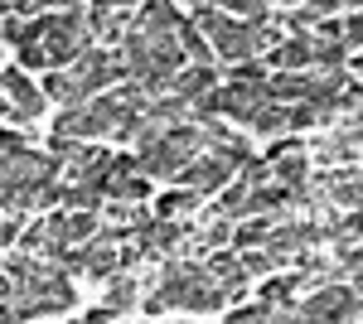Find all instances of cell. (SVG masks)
<instances>
[{
    "label": "cell",
    "instance_id": "6da1fadb",
    "mask_svg": "<svg viewBox=\"0 0 363 324\" xmlns=\"http://www.w3.org/2000/svg\"><path fill=\"white\" fill-rule=\"evenodd\" d=\"M0 267L15 281V296H10L15 320H58V315H68L78 305V291H73L68 271L58 262H49V257H39V252L15 247Z\"/></svg>",
    "mask_w": 363,
    "mask_h": 324
},
{
    "label": "cell",
    "instance_id": "7a4b0ae2",
    "mask_svg": "<svg viewBox=\"0 0 363 324\" xmlns=\"http://www.w3.org/2000/svg\"><path fill=\"white\" fill-rule=\"evenodd\" d=\"M20 44H34L49 68H68L92 49V20H87L83 5L73 10H49V15H25V34ZM15 44V49H20Z\"/></svg>",
    "mask_w": 363,
    "mask_h": 324
},
{
    "label": "cell",
    "instance_id": "3957f363",
    "mask_svg": "<svg viewBox=\"0 0 363 324\" xmlns=\"http://www.w3.org/2000/svg\"><path fill=\"white\" fill-rule=\"evenodd\" d=\"M203 145H208L203 121H179V126H169L155 145L136 150V169H140V174H150V179H169V184H174V174L194 160Z\"/></svg>",
    "mask_w": 363,
    "mask_h": 324
},
{
    "label": "cell",
    "instance_id": "277c9868",
    "mask_svg": "<svg viewBox=\"0 0 363 324\" xmlns=\"http://www.w3.org/2000/svg\"><path fill=\"white\" fill-rule=\"evenodd\" d=\"M179 25H184V20H179L174 0H145L126 29H131L155 58H165L169 68H184L189 58H184V49H179Z\"/></svg>",
    "mask_w": 363,
    "mask_h": 324
},
{
    "label": "cell",
    "instance_id": "5b68a950",
    "mask_svg": "<svg viewBox=\"0 0 363 324\" xmlns=\"http://www.w3.org/2000/svg\"><path fill=\"white\" fill-rule=\"evenodd\" d=\"M359 315H363V296L354 286H339V281H320L296 305V320L310 324H339V320H359Z\"/></svg>",
    "mask_w": 363,
    "mask_h": 324
},
{
    "label": "cell",
    "instance_id": "8992f818",
    "mask_svg": "<svg viewBox=\"0 0 363 324\" xmlns=\"http://www.w3.org/2000/svg\"><path fill=\"white\" fill-rule=\"evenodd\" d=\"M184 242H189V223H179V218L150 213L136 228V247L145 252V262H169V257L184 252Z\"/></svg>",
    "mask_w": 363,
    "mask_h": 324
},
{
    "label": "cell",
    "instance_id": "52a82bcc",
    "mask_svg": "<svg viewBox=\"0 0 363 324\" xmlns=\"http://www.w3.org/2000/svg\"><path fill=\"white\" fill-rule=\"evenodd\" d=\"M233 179H238V160L223 155V150H199L194 160L174 174V184H189L199 194H213V189H223V184H233Z\"/></svg>",
    "mask_w": 363,
    "mask_h": 324
},
{
    "label": "cell",
    "instance_id": "ba28073f",
    "mask_svg": "<svg viewBox=\"0 0 363 324\" xmlns=\"http://www.w3.org/2000/svg\"><path fill=\"white\" fill-rule=\"evenodd\" d=\"M184 271H189V281H184V305H179L184 315H218L228 300H233L223 286L208 276V267H203V262L184 257Z\"/></svg>",
    "mask_w": 363,
    "mask_h": 324
},
{
    "label": "cell",
    "instance_id": "9c48e42d",
    "mask_svg": "<svg viewBox=\"0 0 363 324\" xmlns=\"http://www.w3.org/2000/svg\"><path fill=\"white\" fill-rule=\"evenodd\" d=\"M107 164H112V150H102L92 140H73V150L58 160V179L63 184H102Z\"/></svg>",
    "mask_w": 363,
    "mask_h": 324
},
{
    "label": "cell",
    "instance_id": "30bf717a",
    "mask_svg": "<svg viewBox=\"0 0 363 324\" xmlns=\"http://www.w3.org/2000/svg\"><path fill=\"white\" fill-rule=\"evenodd\" d=\"M0 92H5L10 116H15L20 126H34V121L44 116V87H34L20 68H5V73H0Z\"/></svg>",
    "mask_w": 363,
    "mask_h": 324
},
{
    "label": "cell",
    "instance_id": "8fae6325",
    "mask_svg": "<svg viewBox=\"0 0 363 324\" xmlns=\"http://www.w3.org/2000/svg\"><path fill=\"white\" fill-rule=\"evenodd\" d=\"M145 179H150V174H140L131 155H112L107 174H102V194H107V199H126V203H140V199L150 194V184H145Z\"/></svg>",
    "mask_w": 363,
    "mask_h": 324
},
{
    "label": "cell",
    "instance_id": "7c38bea8",
    "mask_svg": "<svg viewBox=\"0 0 363 324\" xmlns=\"http://www.w3.org/2000/svg\"><path fill=\"white\" fill-rule=\"evenodd\" d=\"M44 97L58 102V107H78V102H92V87H87L83 73L68 63V68H49V73H44Z\"/></svg>",
    "mask_w": 363,
    "mask_h": 324
},
{
    "label": "cell",
    "instance_id": "4fadbf2b",
    "mask_svg": "<svg viewBox=\"0 0 363 324\" xmlns=\"http://www.w3.org/2000/svg\"><path fill=\"white\" fill-rule=\"evenodd\" d=\"M213 87H218V73H213L208 63H184V68H174V78H169V92H174V97H184L189 107L203 102Z\"/></svg>",
    "mask_w": 363,
    "mask_h": 324
},
{
    "label": "cell",
    "instance_id": "5bb4252c",
    "mask_svg": "<svg viewBox=\"0 0 363 324\" xmlns=\"http://www.w3.org/2000/svg\"><path fill=\"white\" fill-rule=\"evenodd\" d=\"M203 267H208V276H213V281H218V286H223L228 296H238V291H247V267H242V257H233V252H223V247H218V252H208V262H203Z\"/></svg>",
    "mask_w": 363,
    "mask_h": 324
},
{
    "label": "cell",
    "instance_id": "9a60e30c",
    "mask_svg": "<svg viewBox=\"0 0 363 324\" xmlns=\"http://www.w3.org/2000/svg\"><path fill=\"white\" fill-rule=\"evenodd\" d=\"M272 63L281 73H296V68H315V49H310V34H286L277 49H272Z\"/></svg>",
    "mask_w": 363,
    "mask_h": 324
},
{
    "label": "cell",
    "instance_id": "2e32d148",
    "mask_svg": "<svg viewBox=\"0 0 363 324\" xmlns=\"http://www.w3.org/2000/svg\"><path fill=\"white\" fill-rule=\"evenodd\" d=\"M199 199H203L199 189L174 184V189H165L160 199H155V213H160V218H189V213H199Z\"/></svg>",
    "mask_w": 363,
    "mask_h": 324
},
{
    "label": "cell",
    "instance_id": "e0dca14e",
    "mask_svg": "<svg viewBox=\"0 0 363 324\" xmlns=\"http://www.w3.org/2000/svg\"><path fill=\"white\" fill-rule=\"evenodd\" d=\"M286 126H291V102H281V97H272V102H262V111L252 116V131L257 135H286Z\"/></svg>",
    "mask_w": 363,
    "mask_h": 324
},
{
    "label": "cell",
    "instance_id": "ac0fdd59",
    "mask_svg": "<svg viewBox=\"0 0 363 324\" xmlns=\"http://www.w3.org/2000/svg\"><path fill=\"white\" fill-rule=\"evenodd\" d=\"M213 213H223V218H247L252 213V189L238 179V184H223V194H218V203H213Z\"/></svg>",
    "mask_w": 363,
    "mask_h": 324
},
{
    "label": "cell",
    "instance_id": "d6986e66",
    "mask_svg": "<svg viewBox=\"0 0 363 324\" xmlns=\"http://www.w3.org/2000/svg\"><path fill=\"white\" fill-rule=\"evenodd\" d=\"M140 286H136V271H116V276H107V305H116L121 315L136 305Z\"/></svg>",
    "mask_w": 363,
    "mask_h": 324
},
{
    "label": "cell",
    "instance_id": "ffe728a7",
    "mask_svg": "<svg viewBox=\"0 0 363 324\" xmlns=\"http://www.w3.org/2000/svg\"><path fill=\"white\" fill-rule=\"evenodd\" d=\"M179 49H184L189 63H208V58H213V44H208V34H203L194 20H184V25H179Z\"/></svg>",
    "mask_w": 363,
    "mask_h": 324
},
{
    "label": "cell",
    "instance_id": "44dd1931",
    "mask_svg": "<svg viewBox=\"0 0 363 324\" xmlns=\"http://www.w3.org/2000/svg\"><path fill=\"white\" fill-rule=\"evenodd\" d=\"M218 10L238 15V20H247V25H262V20H272V15H277V5H272V0H218Z\"/></svg>",
    "mask_w": 363,
    "mask_h": 324
},
{
    "label": "cell",
    "instance_id": "7402d4cb",
    "mask_svg": "<svg viewBox=\"0 0 363 324\" xmlns=\"http://www.w3.org/2000/svg\"><path fill=\"white\" fill-rule=\"evenodd\" d=\"M320 20H325V15H320V10H315V5H306V0H301V5H291V10H286V29H291V34H310V29L320 25Z\"/></svg>",
    "mask_w": 363,
    "mask_h": 324
},
{
    "label": "cell",
    "instance_id": "603a6c76",
    "mask_svg": "<svg viewBox=\"0 0 363 324\" xmlns=\"http://www.w3.org/2000/svg\"><path fill=\"white\" fill-rule=\"evenodd\" d=\"M242 257V267H247V276H272V271L281 267L277 257L267 252V247H247V252H238Z\"/></svg>",
    "mask_w": 363,
    "mask_h": 324
},
{
    "label": "cell",
    "instance_id": "cb8c5ba5",
    "mask_svg": "<svg viewBox=\"0 0 363 324\" xmlns=\"http://www.w3.org/2000/svg\"><path fill=\"white\" fill-rule=\"evenodd\" d=\"M73 5H83V0H10L15 15H49V10H73Z\"/></svg>",
    "mask_w": 363,
    "mask_h": 324
},
{
    "label": "cell",
    "instance_id": "d4e9b609",
    "mask_svg": "<svg viewBox=\"0 0 363 324\" xmlns=\"http://www.w3.org/2000/svg\"><path fill=\"white\" fill-rule=\"evenodd\" d=\"M238 179H242V184H247V189H257V184H267V179H272V160H242L238 164Z\"/></svg>",
    "mask_w": 363,
    "mask_h": 324
},
{
    "label": "cell",
    "instance_id": "484cf974",
    "mask_svg": "<svg viewBox=\"0 0 363 324\" xmlns=\"http://www.w3.org/2000/svg\"><path fill=\"white\" fill-rule=\"evenodd\" d=\"M344 44H349V49H363V10H354V15L344 20Z\"/></svg>",
    "mask_w": 363,
    "mask_h": 324
},
{
    "label": "cell",
    "instance_id": "4316f807",
    "mask_svg": "<svg viewBox=\"0 0 363 324\" xmlns=\"http://www.w3.org/2000/svg\"><path fill=\"white\" fill-rule=\"evenodd\" d=\"M29 140L20 131H5V126H0V155H15V150H25Z\"/></svg>",
    "mask_w": 363,
    "mask_h": 324
},
{
    "label": "cell",
    "instance_id": "83f0119b",
    "mask_svg": "<svg viewBox=\"0 0 363 324\" xmlns=\"http://www.w3.org/2000/svg\"><path fill=\"white\" fill-rule=\"evenodd\" d=\"M92 10H107V15H131L136 0H92Z\"/></svg>",
    "mask_w": 363,
    "mask_h": 324
},
{
    "label": "cell",
    "instance_id": "f1b7e54d",
    "mask_svg": "<svg viewBox=\"0 0 363 324\" xmlns=\"http://www.w3.org/2000/svg\"><path fill=\"white\" fill-rule=\"evenodd\" d=\"M107 320H121L116 305H102V310H87V324H107Z\"/></svg>",
    "mask_w": 363,
    "mask_h": 324
},
{
    "label": "cell",
    "instance_id": "f546056e",
    "mask_svg": "<svg viewBox=\"0 0 363 324\" xmlns=\"http://www.w3.org/2000/svg\"><path fill=\"white\" fill-rule=\"evenodd\" d=\"M306 5H315L320 15H339V10H349V0H306Z\"/></svg>",
    "mask_w": 363,
    "mask_h": 324
},
{
    "label": "cell",
    "instance_id": "4dcf8cb0",
    "mask_svg": "<svg viewBox=\"0 0 363 324\" xmlns=\"http://www.w3.org/2000/svg\"><path fill=\"white\" fill-rule=\"evenodd\" d=\"M10 296H15V281H10V271L0 267V300H10Z\"/></svg>",
    "mask_w": 363,
    "mask_h": 324
},
{
    "label": "cell",
    "instance_id": "1f68e13d",
    "mask_svg": "<svg viewBox=\"0 0 363 324\" xmlns=\"http://www.w3.org/2000/svg\"><path fill=\"white\" fill-rule=\"evenodd\" d=\"M15 320V310H10V300H5V305H0V324H10Z\"/></svg>",
    "mask_w": 363,
    "mask_h": 324
},
{
    "label": "cell",
    "instance_id": "d6a6232c",
    "mask_svg": "<svg viewBox=\"0 0 363 324\" xmlns=\"http://www.w3.org/2000/svg\"><path fill=\"white\" fill-rule=\"evenodd\" d=\"M184 5H189V10H199V5H218V0H184Z\"/></svg>",
    "mask_w": 363,
    "mask_h": 324
},
{
    "label": "cell",
    "instance_id": "836d02e7",
    "mask_svg": "<svg viewBox=\"0 0 363 324\" xmlns=\"http://www.w3.org/2000/svg\"><path fill=\"white\" fill-rule=\"evenodd\" d=\"M354 73H359V78H363V49H359V58H354Z\"/></svg>",
    "mask_w": 363,
    "mask_h": 324
},
{
    "label": "cell",
    "instance_id": "e575fe53",
    "mask_svg": "<svg viewBox=\"0 0 363 324\" xmlns=\"http://www.w3.org/2000/svg\"><path fill=\"white\" fill-rule=\"evenodd\" d=\"M0 116H10V102H5V92H0Z\"/></svg>",
    "mask_w": 363,
    "mask_h": 324
},
{
    "label": "cell",
    "instance_id": "d590c367",
    "mask_svg": "<svg viewBox=\"0 0 363 324\" xmlns=\"http://www.w3.org/2000/svg\"><path fill=\"white\" fill-rule=\"evenodd\" d=\"M0 49H5V34H0Z\"/></svg>",
    "mask_w": 363,
    "mask_h": 324
}]
</instances>
